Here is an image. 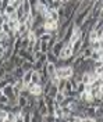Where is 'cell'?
<instances>
[{"label": "cell", "mask_w": 103, "mask_h": 122, "mask_svg": "<svg viewBox=\"0 0 103 122\" xmlns=\"http://www.w3.org/2000/svg\"><path fill=\"white\" fill-rule=\"evenodd\" d=\"M74 28H75V25H74V21H72L70 25H68V28L65 29V32H64V36H63V40L64 42H68L70 40V38H71L72 32H74Z\"/></svg>", "instance_id": "9"}, {"label": "cell", "mask_w": 103, "mask_h": 122, "mask_svg": "<svg viewBox=\"0 0 103 122\" xmlns=\"http://www.w3.org/2000/svg\"><path fill=\"white\" fill-rule=\"evenodd\" d=\"M65 43H67V42H64L63 39H57V40H56V43L53 45V47H52V51H53L56 56H60V53H61L63 47L65 46Z\"/></svg>", "instance_id": "4"}, {"label": "cell", "mask_w": 103, "mask_h": 122, "mask_svg": "<svg viewBox=\"0 0 103 122\" xmlns=\"http://www.w3.org/2000/svg\"><path fill=\"white\" fill-rule=\"evenodd\" d=\"M3 11H4V13H6V14H13V13H16V7H14V6H13V4H7V6H6V7L3 8Z\"/></svg>", "instance_id": "26"}, {"label": "cell", "mask_w": 103, "mask_h": 122, "mask_svg": "<svg viewBox=\"0 0 103 122\" xmlns=\"http://www.w3.org/2000/svg\"><path fill=\"white\" fill-rule=\"evenodd\" d=\"M1 96H3V90H1V89H0V97H1Z\"/></svg>", "instance_id": "46"}, {"label": "cell", "mask_w": 103, "mask_h": 122, "mask_svg": "<svg viewBox=\"0 0 103 122\" xmlns=\"http://www.w3.org/2000/svg\"><path fill=\"white\" fill-rule=\"evenodd\" d=\"M28 29H29V28L27 26V24H20V25H18V28H17L16 30L18 32V35L21 36V35H24V33H25Z\"/></svg>", "instance_id": "19"}, {"label": "cell", "mask_w": 103, "mask_h": 122, "mask_svg": "<svg viewBox=\"0 0 103 122\" xmlns=\"http://www.w3.org/2000/svg\"><path fill=\"white\" fill-rule=\"evenodd\" d=\"M49 17L52 18V21H56V22H60V14L56 8H50L49 10Z\"/></svg>", "instance_id": "12"}, {"label": "cell", "mask_w": 103, "mask_h": 122, "mask_svg": "<svg viewBox=\"0 0 103 122\" xmlns=\"http://www.w3.org/2000/svg\"><path fill=\"white\" fill-rule=\"evenodd\" d=\"M17 121V114L13 112V111H7V118H6V122H16Z\"/></svg>", "instance_id": "20"}, {"label": "cell", "mask_w": 103, "mask_h": 122, "mask_svg": "<svg viewBox=\"0 0 103 122\" xmlns=\"http://www.w3.org/2000/svg\"><path fill=\"white\" fill-rule=\"evenodd\" d=\"M75 90L78 92V93H82V92H85V90H87V85L84 83V82H78L77 87H75Z\"/></svg>", "instance_id": "32"}, {"label": "cell", "mask_w": 103, "mask_h": 122, "mask_svg": "<svg viewBox=\"0 0 103 122\" xmlns=\"http://www.w3.org/2000/svg\"><path fill=\"white\" fill-rule=\"evenodd\" d=\"M13 75L16 76V78H22V75H24V69L21 68V67H16L14 71H13Z\"/></svg>", "instance_id": "24"}, {"label": "cell", "mask_w": 103, "mask_h": 122, "mask_svg": "<svg viewBox=\"0 0 103 122\" xmlns=\"http://www.w3.org/2000/svg\"><path fill=\"white\" fill-rule=\"evenodd\" d=\"M98 39H99V40L103 43V28L100 30H98Z\"/></svg>", "instance_id": "37"}, {"label": "cell", "mask_w": 103, "mask_h": 122, "mask_svg": "<svg viewBox=\"0 0 103 122\" xmlns=\"http://www.w3.org/2000/svg\"><path fill=\"white\" fill-rule=\"evenodd\" d=\"M22 7H24V11L27 14H31V3H29V0H22Z\"/></svg>", "instance_id": "22"}, {"label": "cell", "mask_w": 103, "mask_h": 122, "mask_svg": "<svg viewBox=\"0 0 103 122\" xmlns=\"http://www.w3.org/2000/svg\"><path fill=\"white\" fill-rule=\"evenodd\" d=\"M38 3H40V4H49V0H38Z\"/></svg>", "instance_id": "40"}, {"label": "cell", "mask_w": 103, "mask_h": 122, "mask_svg": "<svg viewBox=\"0 0 103 122\" xmlns=\"http://www.w3.org/2000/svg\"><path fill=\"white\" fill-rule=\"evenodd\" d=\"M0 32H3V24H0Z\"/></svg>", "instance_id": "44"}, {"label": "cell", "mask_w": 103, "mask_h": 122, "mask_svg": "<svg viewBox=\"0 0 103 122\" xmlns=\"http://www.w3.org/2000/svg\"><path fill=\"white\" fill-rule=\"evenodd\" d=\"M95 117H96V121H98V118H102V117H103V106H99V107H96Z\"/></svg>", "instance_id": "33"}, {"label": "cell", "mask_w": 103, "mask_h": 122, "mask_svg": "<svg viewBox=\"0 0 103 122\" xmlns=\"http://www.w3.org/2000/svg\"><path fill=\"white\" fill-rule=\"evenodd\" d=\"M89 46L92 47V50H100V47H102V42H100L99 39H95V40H91Z\"/></svg>", "instance_id": "18"}, {"label": "cell", "mask_w": 103, "mask_h": 122, "mask_svg": "<svg viewBox=\"0 0 103 122\" xmlns=\"http://www.w3.org/2000/svg\"><path fill=\"white\" fill-rule=\"evenodd\" d=\"M27 86H28V89H29L32 96H35V97L43 96V87H42V85H35V83H32V82H29Z\"/></svg>", "instance_id": "2"}, {"label": "cell", "mask_w": 103, "mask_h": 122, "mask_svg": "<svg viewBox=\"0 0 103 122\" xmlns=\"http://www.w3.org/2000/svg\"><path fill=\"white\" fill-rule=\"evenodd\" d=\"M33 32H35V35H36V38H40L43 33H46L48 30H46V28H45V25H39L38 28H35L33 29Z\"/></svg>", "instance_id": "17"}, {"label": "cell", "mask_w": 103, "mask_h": 122, "mask_svg": "<svg viewBox=\"0 0 103 122\" xmlns=\"http://www.w3.org/2000/svg\"><path fill=\"white\" fill-rule=\"evenodd\" d=\"M1 90H3V94H6L8 99H17V96L14 94V90H13V85L7 83Z\"/></svg>", "instance_id": "6"}, {"label": "cell", "mask_w": 103, "mask_h": 122, "mask_svg": "<svg viewBox=\"0 0 103 122\" xmlns=\"http://www.w3.org/2000/svg\"><path fill=\"white\" fill-rule=\"evenodd\" d=\"M42 117L43 115L39 112V110L35 107L33 110H32V118H31V122H42Z\"/></svg>", "instance_id": "10"}, {"label": "cell", "mask_w": 103, "mask_h": 122, "mask_svg": "<svg viewBox=\"0 0 103 122\" xmlns=\"http://www.w3.org/2000/svg\"><path fill=\"white\" fill-rule=\"evenodd\" d=\"M4 75H6V69L3 68V67H0V81L4 78Z\"/></svg>", "instance_id": "38"}, {"label": "cell", "mask_w": 103, "mask_h": 122, "mask_svg": "<svg viewBox=\"0 0 103 122\" xmlns=\"http://www.w3.org/2000/svg\"><path fill=\"white\" fill-rule=\"evenodd\" d=\"M102 8H103L102 3H100V1H95V3H93V7H92V11H91V17H92V18H99Z\"/></svg>", "instance_id": "5"}, {"label": "cell", "mask_w": 103, "mask_h": 122, "mask_svg": "<svg viewBox=\"0 0 103 122\" xmlns=\"http://www.w3.org/2000/svg\"><path fill=\"white\" fill-rule=\"evenodd\" d=\"M79 1H81V3H82V1H84V0H79Z\"/></svg>", "instance_id": "48"}, {"label": "cell", "mask_w": 103, "mask_h": 122, "mask_svg": "<svg viewBox=\"0 0 103 122\" xmlns=\"http://www.w3.org/2000/svg\"><path fill=\"white\" fill-rule=\"evenodd\" d=\"M92 51H93V50H92V47H91V46H88V47H85V49H82V51H81V53L84 54V57L87 58V57H91Z\"/></svg>", "instance_id": "28"}, {"label": "cell", "mask_w": 103, "mask_h": 122, "mask_svg": "<svg viewBox=\"0 0 103 122\" xmlns=\"http://www.w3.org/2000/svg\"><path fill=\"white\" fill-rule=\"evenodd\" d=\"M71 56H74V54H72V45L70 42H67L65 46L63 47V50H61V53H60V56H59V58L65 60V58H68V57H71Z\"/></svg>", "instance_id": "3"}, {"label": "cell", "mask_w": 103, "mask_h": 122, "mask_svg": "<svg viewBox=\"0 0 103 122\" xmlns=\"http://www.w3.org/2000/svg\"><path fill=\"white\" fill-rule=\"evenodd\" d=\"M82 43H84L82 38H79L77 42L72 43V54H74V56H77V54L81 53V50H82Z\"/></svg>", "instance_id": "8"}, {"label": "cell", "mask_w": 103, "mask_h": 122, "mask_svg": "<svg viewBox=\"0 0 103 122\" xmlns=\"http://www.w3.org/2000/svg\"><path fill=\"white\" fill-rule=\"evenodd\" d=\"M21 68L24 69V72H25V71H31V69H33V64L25 60L24 62H22V65H21Z\"/></svg>", "instance_id": "25"}, {"label": "cell", "mask_w": 103, "mask_h": 122, "mask_svg": "<svg viewBox=\"0 0 103 122\" xmlns=\"http://www.w3.org/2000/svg\"><path fill=\"white\" fill-rule=\"evenodd\" d=\"M91 58H92L93 61L100 60V53H99V50H93V51H92V54H91Z\"/></svg>", "instance_id": "35"}, {"label": "cell", "mask_w": 103, "mask_h": 122, "mask_svg": "<svg viewBox=\"0 0 103 122\" xmlns=\"http://www.w3.org/2000/svg\"><path fill=\"white\" fill-rule=\"evenodd\" d=\"M32 71H33V69H31V71H25V72H24V75H22V78H21V79H22V82H24L25 85H28L29 82H31Z\"/></svg>", "instance_id": "16"}, {"label": "cell", "mask_w": 103, "mask_h": 122, "mask_svg": "<svg viewBox=\"0 0 103 122\" xmlns=\"http://www.w3.org/2000/svg\"><path fill=\"white\" fill-rule=\"evenodd\" d=\"M10 26H8V24L6 22V21H4V22H3V32H4V33H8V32H10Z\"/></svg>", "instance_id": "36"}, {"label": "cell", "mask_w": 103, "mask_h": 122, "mask_svg": "<svg viewBox=\"0 0 103 122\" xmlns=\"http://www.w3.org/2000/svg\"><path fill=\"white\" fill-rule=\"evenodd\" d=\"M65 99V96H64V93L63 92H57V93H56V96H54V103H59V104H60V103H61V101H63V100Z\"/></svg>", "instance_id": "23"}, {"label": "cell", "mask_w": 103, "mask_h": 122, "mask_svg": "<svg viewBox=\"0 0 103 122\" xmlns=\"http://www.w3.org/2000/svg\"><path fill=\"white\" fill-rule=\"evenodd\" d=\"M17 104L21 107V108L27 107V104H28V97H24V96L18 94V97H17Z\"/></svg>", "instance_id": "15"}, {"label": "cell", "mask_w": 103, "mask_h": 122, "mask_svg": "<svg viewBox=\"0 0 103 122\" xmlns=\"http://www.w3.org/2000/svg\"><path fill=\"white\" fill-rule=\"evenodd\" d=\"M65 82H67L65 78H60V81H59V83H57V89H59L60 92L64 90V87H65Z\"/></svg>", "instance_id": "27"}, {"label": "cell", "mask_w": 103, "mask_h": 122, "mask_svg": "<svg viewBox=\"0 0 103 122\" xmlns=\"http://www.w3.org/2000/svg\"><path fill=\"white\" fill-rule=\"evenodd\" d=\"M99 18H103V8H102V11H100V17Z\"/></svg>", "instance_id": "45"}, {"label": "cell", "mask_w": 103, "mask_h": 122, "mask_svg": "<svg viewBox=\"0 0 103 122\" xmlns=\"http://www.w3.org/2000/svg\"><path fill=\"white\" fill-rule=\"evenodd\" d=\"M45 67H46V69H48L49 76H52V75L56 74V69H57V65H56V64H53V62H46Z\"/></svg>", "instance_id": "14"}, {"label": "cell", "mask_w": 103, "mask_h": 122, "mask_svg": "<svg viewBox=\"0 0 103 122\" xmlns=\"http://www.w3.org/2000/svg\"><path fill=\"white\" fill-rule=\"evenodd\" d=\"M56 75L59 76V78H65V79H68V78H71V76L74 75V68H72L71 65H61V67H57Z\"/></svg>", "instance_id": "1"}, {"label": "cell", "mask_w": 103, "mask_h": 122, "mask_svg": "<svg viewBox=\"0 0 103 122\" xmlns=\"http://www.w3.org/2000/svg\"><path fill=\"white\" fill-rule=\"evenodd\" d=\"M4 22V20H3V14H1V10H0V24Z\"/></svg>", "instance_id": "41"}, {"label": "cell", "mask_w": 103, "mask_h": 122, "mask_svg": "<svg viewBox=\"0 0 103 122\" xmlns=\"http://www.w3.org/2000/svg\"><path fill=\"white\" fill-rule=\"evenodd\" d=\"M49 50H50V47H49L48 42H40V51L42 53H48Z\"/></svg>", "instance_id": "31"}, {"label": "cell", "mask_w": 103, "mask_h": 122, "mask_svg": "<svg viewBox=\"0 0 103 122\" xmlns=\"http://www.w3.org/2000/svg\"><path fill=\"white\" fill-rule=\"evenodd\" d=\"M16 14H17V17H18V18H21V17H22V15L25 14L24 7H22V3H21V4H20V6H18V7L16 8Z\"/></svg>", "instance_id": "29"}, {"label": "cell", "mask_w": 103, "mask_h": 122, "mask_svg": "<svg viewBox=\"0 0 103 122\" xmlns=\"http://www.w3.org/2000/svg\"><path fill=\"white\" fill-rule=\"evenodd\" d=\"M43 65H45V62H42L40 60H36L33 62V71H40Z\"/></svg>", "instance_id": "30"}, {"label": "cell", "mask_w": 103, "mask_h": 122, "mask_svg": "<svg viewBox=\"0 0 103 122\" xmlns=\"http://www.w3.org/2000/svg\"><path fill=\"white\" fill-rule=\"evenodd\" d=\"M46 61L48 62H53V64H57V61H59V56H56L52 50H49L48 53H46Z\"/></svg>", "instance_id": "11"}, {"label": "cell", "mask_w": 103, "mask_h": 122, "mask_svg": "<svg viewBox=\"0 0 103 122\" xmlns=\"http://www.w3.org/2000/svg\"><path fill=\"white\" fill-rule=\"evenodd\" d=\"M99 78H102V79H103V72L100 74V75H99Z\"/></svg>", "instance_id": "47"}, {"label": "cell", "mask_w": 103, "mask_h": 122, "mask_svg": "<svg viewBox=\"0 0 103 122\" xmlns=\"http://www.w3.org/2000/svg\"><path fill=\"white\" fill-rule=\"evenodd\" d=\"M93 1H98V0H93Z\"/></svg>", "instance_id": "49"}, {"label": "cell", "mask_w": 103, "mask_h": 122, "mask_svg": "<svg viewBox=\"0 0 103 122\" xmlns=\"http://www.w3.org/2000/svg\"><path fill=\"white\" fill-rule=\"evenodd\" d=\"M8 24V26H10V29H13V30H16L17 28H18V25H20V22H18V20H8L7 21Z\"/></svg>", "instance_id": "21"}, {"label": "cell", "mask_w": 103, "mask_h": 122, "mask_svg": "<svg viewBox=\"0 0 103 122\" xmlns=\"http://www.w3.org/2000/svg\"><path fill=\"white\" fill-rule=\"evenodd\" d=\"M68 1H70V0H61V3H63V4H67Z\"/></svg>", "instance_id": "43"}, {"label": "cell", "mask_w": 103, "mask_h": 122, "mask_svg": "<svg viewBox=\"0 0 103 122\" xmlns=\"http://www.w3.org/2000/svg\"><path fill=\"white\" fill-rule=\"evenodd\" d=\"M7 4H10V0H1V8H4Z\"/></svg>", "instance_id": "39"}, {"label": "cell", "mask_w": 103, "mask_h": 122, "mask_svg": "<svg viewBox=\"0 0 103 122\" xmlns=\"http://www.w3.org/2000/svg\"><path fill=\"white\" fill-rule=\"evenodd\" d=\"M79 38H82V30H81L79 26H75V28H74V32H72V35H71V38H70L68 42L72 45V43H74V42H77Z\"/></svg>", "instance_id": "7"}, {"label": "cell", "mask_w": 103, "mask_h": 122, "mask_svg": "<svg viewBox=\"0 0 103 122\" xmlns=\"http://www.w3.org/2000/svg\"><path fill=\"white\" fill-rule=\"evenodd\" d=\"M3 64H4V60H3V58H0V67H3Z\"/></svg>", "instance_id": "42"}, {"label": "cell", "mask_w": 103, "mask_h": 122, "mask_svg": "<svg viewBox=\"0 0 103 122\" xmlns=\"http://www.w3.org/2000/svg\"><path fill=\"white\" fill-rule=\"evenodd\" d=\"M31 51L32 53H35V51H40V40L38 39L36 42H35V45L31 47Z\"/></svg>", "instance_id": "34"}, {"label": "cell", "mask_w": 103, "mask_h": 122, "mask_svg": "<svg viewBox=\"0 0 103 122\" xmlns=\"http://www.w3.org/2000/svg\"><path fill=\"white\" fill-rule=\"evenodd\" d=\"M40 76H42L40 71H32L31 82H32V83H35V85H39L40 83Z\"/></svg>", "instance_id": "13"}]
</instances>
